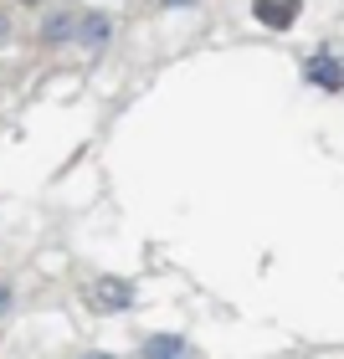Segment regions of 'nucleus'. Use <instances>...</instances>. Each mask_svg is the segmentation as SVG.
Here are the masks:
<instances>
[{"mask_svg": "<svg viewBox=\"0 0 344 359\" xmlns=\"http://www.w3.org/2000/svg\"><path fill=\"white\" fill-rule=\"evenodd\" d=\"M72 36H77V11H57V15H46V21H41V41L46 46H62Z\"/></svg>", "mask_w": 344, "mask_h": 359, "instance_id": "5", "label": "nucleus"}, {"mask_svg": "<svg viewBox=\"0 0 344 359\" xmlns=\"http://www.w3.org/2000/svg\"><path fill=\"white\" fill-rule=\"evenodd\" d=\"M21 6H41V0H21Z\"/></svg>", "mask_w": 344, "mask_h": 359, "instance_id": "10", "label": "nucleus"}, {"mask_svg": "<svg viewBox=\"0 0 344 359\" xmlns=\"http://www.w3.org/2000/svg\"><path fill=\"white\" fill-rule=\"evenodd\" d=\"M108 36H113V15H108V11H88V15H77V36H72V41H83L88 52H103Z\"/></svg>", "mask_w": 344, "mask_h": 359, "instance_id": "3", "label": "nucleus"}, {"mask_svg": "<svg viewBox=\"0 0 344 359\" xmlns=\"http://www.w3.org/2000/svg\"><path fill=\"white\" fill-rule=\"evenodd\" d=\"M185 349H190V344H185L180 334H154V339H144V344H139L144 359H175V354H185Z\"/></svg>", "mask_w": 344, "mask_h": 359, "instance_id": "6", "label": "nucleus"}, {"mask_svg": "<svg viewBox=\"0 0 344 359\" xmlns=\"http://www.w3.org/2000/svg\"><path fill=\"white\" fill-rule=\"evenodd\" d=\"M154 6H159V11H190L195 0H154Z\"/></svg>", "mask_w": 344, "mask_h": 359, "instance_id": "8", "label": "nucleus"}, {"mask_svg": "<svg viewBox=\"0 0 344 359\" xmlns=\"http://www.w3.org/2000/svg\"><path fill=\"white\" fill-rule=\"evenodd\" d=\"M11 303H15V283H11V277H0V318L11 313Z\"/></svg>", "mask_w": 344, "mask_h": 359, "instance_id": "7", "label": "nucleus"}, {"mask_svg": "<svg viewBox=\"0 0 344 359\" xmlns=\"http://www.w3.org/2000/svg\"><path fill=\"white\" fill-rule=\"evenodd\" d=\"M93 303L103 308V313H119V308H134V287H128L124 277H98V283H93Z\"/></svg>", "mask_w": 344, "mask_h": 359, "instance_id": "4", "label": "nucleus"}, {"mask_svg": "<svg viewBox=\"0 0 344 359\" xmlns=\"http://www.w3.org/2000/svg\"><path fill=\"white\" fill-rule=\"evenodd\" d=\"M303 77L314 88H324V93H344V62L334 52H314V57H308V67H303Z\"/></svg>", "mask_w": 344, "mask_h": 359, "instance_id": "1", "label": "nucleus"}, {"mask_svg": "<svg viewBox=\"0 0 344 359\" xmlns=\"http://www.w3.org/2000/svg\"><path fill=\"white\" fill-rule=\"evenodd\" d=\"M6 41H11V21L0 15V46H6Z\"/></svg>", "mask_w": 344, "mask_h": 359, "instance_id": "9", "label": "nucleus"}, {"mask_svg": "<svg viewBox=\"0 0 344 359\" xmlns=\"http://www.w3.org/2000/svg\"><path fill=\"white\" fill-rule=\"evenodd\" d=\"M252 15H257V26H267V31H288L303 15V0H252Z\"/></svg>", "mask_w": 344, "mask_h": 359, "instance_id": "2", "label": "nucleus"}]
</instances>
